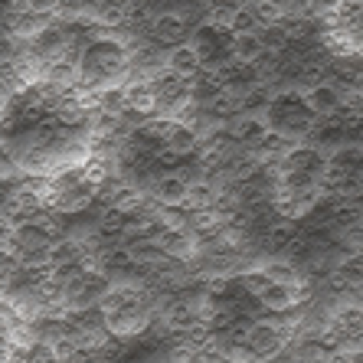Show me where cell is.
<instances>
[{
    "instance_id": "obj_1",
    "label": "cell",
    "mask_w": 363,
    "mask_h": 363,
    "mask_svg": "<svg viewBox=\"0 0 363 363\" xmlns=\"http://www.w3.org/2000/svg\"><path fill=\"white\" fill-rule=\"evenodd\" d=\"M4 157L30 177H52L95 157V115L72 85L33 79L7 99L0 115Z\"/></svg>"
},
{
    "instance_id": "obj_2",
    "label": "cell",
    "mask_w": 363,
    "mask_h": 363,
    "mask_svg": "<svg viewBox=\"0 0 363 363\" xmlns=\"http://www.w3.org/2000/svg\"><path fill=\"white\" fill-rule=\"evenodd\" d=\"M131 66H135L131 43L115 30L99 26L82 40L72 60V89L89 101L111 95L131 82Z\"/></svg>"
},
{
    "instance_id": "obj_3",
    "label": "cell",
    "mask_w": 363,
    "mask_h": 363,
    "mask_svg": "<svg viewBox=\"0 0 363 363\" xmlns=\"http://www.w3.org/2000/svg\"><path fill=\"white\" fill-rule=\"evenodd\" d=\"M328 194V151L318 144H291L275 161V203L288 220H301Z\"/></svg>"
},
{
    "instance_id": "obj_4",
    "label": "cell",
    "mask_w": 363,
    "mask_h": 363,
    "mask_svg": "<svg viewBox=\"0 0 363 363\" xmlns=\"http://www.w3.org/2000/svg\"><path fill=\"white\" fill-rule=\"evenodd\" d=\"M99 318L105 324L111 337L118 340H131V337H141L144 330L151 328V321L157 318V308L151 304V295L144 291L141 285H111L105 291L99 304Z\"/></svg>"
},
{
    "instance_id": "obj_5",
    "label": "cell",
    "mask_w": 363,
    "mask_h": 363,
    "mask_svg": "<svg viewBox=\"0 0 363 363\" xmlns=\"http://www.w3.org/2000/svg\"><path fill=\"white\" fill-rule=\"evenodd\" d=\"M101 184H105V170L101 164L85 161L76 167H66L60 174L46 177V206L56 216H69V213H85L99 200Z\"/></svg>"
},
{
    "instance_id": "obj_6",
    "label": "cell",
    "mask_w": 363,
    "mask_h": 363,
    "mask_svg": "<svg viewBox=\"0 0 363 363\" xmlns=\"http://www.w3.org/2000/svg\"><path fill=\"white\" fill-rule=\"evenodd\" d=\"M262 115H265V121H269V131L279 138V141H285L288 147H291V144H304L321 128L318 111L311 108L304 89H298V85H288V89L272 92Z\"/></svg>"
},
{
    "instance_id": "obj_7",
    "label": "cell",
    "mask_w": 363,
    "mask_h": 363,
    "mask_svg": "<svg viewBox=\"0 0 363 363\" xmlns=\"http://www.w3.org/2000/svg\"><path fill=\"white\" fill-rule=\"evenodd\" d=\"M328 43L344 56L363 60V0H330L324 13Z\"/></svg>"
},
{
    "instance_id": "obj_8",
    "label": "cell",
    "mask_w": 363,
    "mask_h": 363,
    "mask_svg": "<svg viewBox=\"0 0 363 363\" xmlns=\"http://www.w3.org/2000/svg\"><path fill=\"white\" fill-rule=\"evenodd\" d=\"M239 279H242L249 298H252V301L259 304L262 311H269V314H291L298 304L308 298V291H304V288L281 285V281L269 279L259 265H255V269H249V272H242Z\"/></svg>"
},
{
    "instance_id": "obj_9",
    "label": "cell",
    "mask_w": 363,
    "mask_h": 363,
    "mask_svg": "<svg viewBox=\"0 0 363 363\" xmlns=\"http://www.w3.org/2000/svg\"><path fill=\"white\" fill-rule=\"evenodd\" d=\"M328 194L337 196H363V147L344 144L328 151Z\"/></svg>"
},
{
    "instance_id": "obj_10",
    "label": "cell",
    "mask_w": 363,
    "mask_h": 363,
    "mask_svg": "<svg viewBox=\"0 0 363 363\" xmlns=\"http://www.w3.org/2000/svg\"><path fill=\"white\" fill-rule=\"evenodd\" d=\"M194 30L196 26H190V17L177 7H164V10H157V13H151V20H147V36H151L154 43L167 46V50L177 46V43H186L194 36Z\"/></svg>"
},
{
    "instance_id": "obj_11",
    "label": "cell",
    "mask_w": 363,
    "mask_h": 363,
    "mask_svg": "<svg viewBox=\"0 0 363 363\" xmlns=\"http://www.w3.org/2000/svg\"><path fill=\"white\" fill-rule=\"evenodd\" d=\"M308 101H311V108L318 111V118H334V115H344L347 111V99L350 95L340 89L337 82H330V79H314L308 89H304Z\"/></svg>"
},
{
    "instance_id": "obj_12",
    "label": "cell",
    "mask_w": 363,
    "mask_h": 363,
    "mask_svg": "<svg viewBox=\"0 0 363 363\" xmlns=\"http://www.w3.org/2000/svg\"><path fill=\"white\" fill-rule=\"evenodd\" d=\"M164 69L167 72H174V76H184V79H200L206 69H203V60L200 52H196V46L190 40L186 43H177V46H170V50H164Z\"/></svg>"
},
{
    "instance_id": "obj_13",
    "label": "cell",
    "mask_w": 363,
    "mask_h": 363,
    "mask_svg": "<svg viewBox=\"0 0 363 363\" xmlns=\"http://www.w3.org/2000/svg\"><path fill=\"white\" fill-rule=\"evenodd\" d=\"M13 4L36 20H52L62 10V0H13Z\"/></svg>"
}]
</instances>
